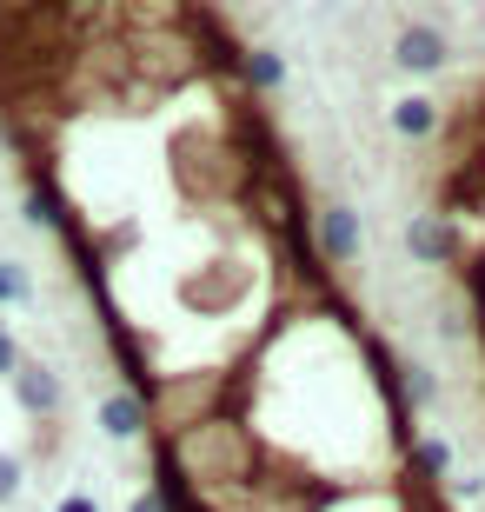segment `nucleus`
<instances>
[{"instance_id": "f257e3e1", "label": "nucleus", "mask_w": 485, "mask_h": 512, "mask_svg": "<svg viewBox=\"0 0 485 512\" xmlns=\"http://www.w3.org/2000/svg\"><path fill=\"white\" fill-rule=\"evenodd\" d=\"M386 220L439 333L432 386L485 453V47L412 67L386 100Z\"/></svg>"}]
</instances>
